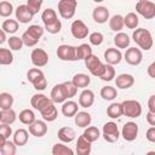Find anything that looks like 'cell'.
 I'll return each instance as SVG.
<instances>
[{
	"label": "cell",
	"mask_w": 155,
	"mask_h": 155,
	"mask_svg": "<svg viewBox=\"0 0 155 155\" xmlns=\"http://www.w3.org/2000/svg\"><path fill=\"white\" fill-rule=\"evenodd\" d=\"M132 39L137 44V46L144 51H149L154 44L151 33L145 28H137L136 30H133Z\"/></svg>",
	"instance_id": "obj_1"
},
{
	"label": "cell",
	"mask_w": 155,
	"mask_h": 155,
	"mask_svg": "<svg viewBox=\"0 0 155 155\" xmlns=\"http://www.w3.org/2000/svg\"><path fill=\"white\" fill-rule=\"evenodd\" d=\"M27 80L34 86L36 91H44L47 87V80L45 74L39 68H31L27 73Z\"/></svg>",
	"instance_id": "obj_2"
},
{
	"label": "cell",
	"mask_w": 155,
	"mask_h": 155,
	"mask_svg": "<svg viewBox=\"0 0 155 155\" xmlns=\"http://www.w3.org/2000/svg\"><path fill=\"white\" fill-rule=\"evenodd\" d=\"M85 65L86 68L88 69V71L93 75V76H97V78H101L103 74H104V70H105V64L94 54H91L90 57H87L85 61Z\"/></svg>",
	"instance_id": "obj_3"
},
{
	"label": "cell",
	"mask_w": 155,
	"mask_h": 155,
	"mask_svg": "<svg viewBox=\"0 0 155 155\" xmlns=\"http://www.w3.org/2000/svg\"><path fill=\"white\" fill-rule=\"evenodd\" d=\"M124 115L131 119H137L142 115V104L136 99H126L122 103Z\"/></svg>",
	"instance_id": "obj_4"
},
{
	"label": "cell",
	"mask_w": 155,
	"mask_h": 155,
	"mask_svg": "<svg viewBox=\"0 0 155 155\" xmlns=\"http://www.w3.org/2000/svg\"><path fill=\"white\" fill-rule=\"evenodd\" d=\"M102 137L108 143L117 142V139L120 137V131H119L116 122H114V121L105 122L103 125V128H102Z\"/></svg>",
	"instance_id": "obj_5"
},
{
	"label": "cell",
	"mask_w": 155,
	"mask_h": 155,
	"mask_svg": "<svg viewBox=\"0 0 155 155\" xmlns=\"http://www.w3.org/2000/svg\"><path fill=\"white\" fill-rule=\"evenodd\" d=\"M78 7L76 0H61L58 2V13L64 19H70L74 17Z\"/></svg>",
	"instance_id": "obj_6"
},
{
	"label": "cell",
	"mask_w": 155,
	"mask_h": 155,
	"mask_svg": "<svg viewBox=\"0 0 155 155\" xmlns=\"http://www.w3.org/2000/svg\"><path fill=\"white\" fill-rule=\"evenodd\" d=\"M136 11L145 19H153L155 17V2L149 0H139L136 4Z\"/></svg>",
	"instance_id": "obj_7"
},
{
	"label": "cell",
	"mask_w": 155,
	"mask_h": 155,
	"mask_svg": "<svg viewBox=\"0 0 155 155\" xmlns=\"http://www.w3.org/2000/svg\"><path fill=\"white\" fill-rule=\"evenodd\" d=\"M56 53L61 61H65V62L76 61V46H71V45H67V44L59 45Z\"/></svg>",
	"instance_id": "obj_8"
},
{
	"label": "cell",
	"mask_w": 155,
	"mask_h": 155,
	"mask_svg": "<svg viewBox=\"0 0 155 155\" xmlns=\"http://www.w3.org/2000/svg\"><path fill=\"white\" fill-rule=\"evenodd\" d=\"M70 33L75 39H85L90 34V30L84 21L75 19V21H73V23L70 25Z\"/></svg>",
	"instance_id": "obj_9"
},
{
	"label": "cell",
	"mask_w": 155,
	"mask_h": 155,
	"mask_svg": "<svg viewBox=\"0 0 155 155\" xmlns=\"http://www.w3.org/2000/svg\"><path fill=\"white\" fill-rule=\"evenodd\" d=\"M124 59L130 65H139L143 61V52L138 47H128L124 54Z\"/></svg>",
	"instance_id": "obj_10"
},
{
	"label": "cell",
	"mask_w": 155,
	"mask_h": 155,
	"mask_svg": "<svg viewBox=\"0 0 155 155\" xmlns=\"http://www.w3.org/2000/svg\"><path fill=\"white\" fill-rule=\"evenodd\" d=\"M50 98L53 101V103H64L69 99V96H68V92H67V88L64 86V84H57L52 87L51 90V94H50Z\"/></svg>",
	"instance_id": "obj_11"
},
{
	"label": "cell",
	"mask_w": 155,
	"mask_h": 155,
	"mask_svg": "<svg viewBox=\"0 0 155 155\" xmlns=\"http://www.w3.org/2000/svg\"><path fill=\"white\" fill-rule=\"evenodd\" d=\"M30 61L36 68H42L48 63V54L42 48H34L30 53Z\"/></svg>",
	"instance_id": "obj_12"
},
{
	"label": "cell",
	"mask_w": 155,
	"mask_h": 155,
	"mask_svg": "<svg viewBox=\"0 0 155 155\" xmlns=\"http://www.w3.org/2000/svg\"><path fill=\"white\" fill-rule=\"evenodd\" d=\"M138 125L133 121H128L122 126L121 136L126 142H133L138 137Z\"/></svg>",
	"instance_id": "obj_13"
},
{
	"label": "cell",
	"mask_w": 155,
	"mask_h": 155,
	"mask_svg": "<svg viewBox=\"0 0 155 155\" xmlns=\"http://www.w3.org/2000/svg\"><path fill=\"white\" fill-rule=\"evenodd\" d=\"M53 103V101L51 99V98H48L47 96H45V94H42V93H36V94H34L31 98H30V104H31V107L35 109V110H38L39 113L40 111H42L45 108H47L50 104H52Z\"/></svg>",
	"instance_id": "obj_14"
},
{
	"label": "cell",
	"mask_w": 155,
	"mask_h": 155,
	"mask_svg": "<svg viewBox=\"0 0 155 155\" xmlns=\"http://www.w3.org/2000/svg\"><path fill=\"white\" fill-rule=\"evenodd\" d=\"M103 57H104L105 63H107V64H110V65H113V67L116 65V64H119V63L122 61V53H121V51H120L119 48H116V47H109V48H107V50L104 51Z\"/></svg>",
	"instance_id": "obj_15"
},
{
	"label": "cell",
	"mask_w": 155,
	"mask_h": 155,
	"mask_svg": "<svg viewBox=\"0 0 155 155\" xmlns=\"http://www.w3.org/2000/svg\"><path fill=\"white\" fill-rule=\"evenodd\" d=\"M15 15H16V19H17L19 23H23V24L29 23V22L33 19V17H34V16L30 13V11L28 10L27 4L18 5L17 8L15 10Z\"/></svg>",
	"instance_id": "obj_16"
},
{
	"label": "cell",
	"mask_w": 155,
	"mask_h": 155,
	"mask_svg": "<svg viewBox=\"0 0 155 155\" xmlns=\"http://www.w3.org/2000/svg\"><path fill=\"white\" fill-rule=\"evenodd\" d=\"M29 133L36 138H41L47 133V125L46 121L36 120L34 124L29 126Z\"/></svg>",
	"instance_id": "obj_17"
},
{
	"label": "cell",
	"mask_w": 155,
	"mask_h": 155,
	"mask_svg": "<svg viewBox=\"0 0 155 155\" xmlns=\"http://www.w3.org/2000/svg\"><path fill=\"white\" fill-rule=\"evenodd\" d=\"M94 103V93L90 88L82 90V92L79 96V105L82 108H90Z\"/></svg>",
	"instance_id": "obj_18"
},
{
	"label": "cell",
	"mask_w": 155,
	"mask_h": 155,
	"mask_svg": "<svg viewBox=\"0 0 155 155\" xmlns=\"http://www.w3.org/2000/svg\"><path fill=\"white\" fill-rule=\"evenodd\" d=\"M79 103L71 101V99H68L67 102H64L62 104V108H61V111L64 116L67 117H74L78 113H79Z\"/></svg>",
	"instance_id": "obj_19"
},
{
	"label": "cell",
	"mask_w": 155,
	"mask_h": 155,
	"mask_svg": "<svg viewBox=\"0 0 155 155\" xmlns=\"http://www.w3.org/2000/svg\"><path fill=\"white\" fill-rule=\"evenodd\" d=\"M92 18L98 24L107 23V21L110 19L109 18V10L104 6H97L92 12Z\"/></svg>",
	"instance_id": "obj_20"
},
{
	"label": "cell",
	"mask_w": 155,
	"mask_h": 155,
	"mask_svg": "<svg viewBox=\"0 0 155 155\" xmlns=\"http://www.w3.org/2000/svg\"><path fill=\"white\" fill-rule=\"evenodd\" d=\"M115 84H116V87H119V88H121V90H127V88H130V87L133 86V84H134V78H133V75H131V74L124 73V74H120V75L116 76Z\"/></svg>",
	"instance_id": "obj_21"
},
{
	"label": "cell",
	"mask_w": 155,
	"mask_h": 155,
	"mask_svg": "<svg viewBox=\"0 0 155 155\" xmlns=\"http://www.w3.org/2000/svg\"><path fill=\"white\" fill-rule=\"evenodd\" d=\"M92 143H90L88 140L85 139V137L81 134L78 138L76 142V147H75V153L76 155H90L91 150H92Z\"/></svg>",
	"instance_id": "obj_22"
},
{
	"label": "cell",
	"mask_w": 155,
	"mask_h": 155,
	"mask_svg": "<svg viewBox=\"0 0 155 155\" xmlns=\"http://www.w3.org/2000/svg\"><path fill=\"white\" fill-rule=\"evenodd\" d=\"M57 136H58V139H59L62 143H71V142L75 139V137H76L74 128H71V127H69V126L61 127V128L58 130Z\"/></svg>",
	"instance_id": "obj_23"
},
{
	"label": "cell",
	"mask_w": 155,
	"mask_h": 155,
	"mask_svg": "<svg viewBox=\"0 0 155 155\" xmlns=\"http://www.w3.org/2000/svg\"><path fill=\"white\" fill-rule=\"evenodd\" d=\"M74 121H75V125L78 127L87 128L92 122V117H91V114L87 111H79L74 116Z\"/></svg>",
	"instance_id": "obj_24"
},
{
	"label": "cell",
	"mask_w": 155,
	"mask_h": 155,
	"mask_svg": "<svg viewBox=\"0 0 155 155\" xmlns=\"http://www.w3.org/2000/svg\"><path fill=\"white\" fill-rule=\"evenodd\" d=\"M71 81H73V84H74L78 88L85 90V88L88 87V85H90V82H91V78H90L87 74L78 73V74H75V75L73 76Z\"/></svg>",
	"instance_id": "obj_25"
},
{
	"label": "cell",
	"mask_w": 155,
	"mask_h": 155,
	"mask_svg": "<svg viewBox=\"0 0 155 155\" xmlns=\"http://www.w3.org/2000/svg\"><path fill=\"white\" fill-rule=\"evenodd\" d=\"M17 114L16 111L11 108V109H6V110H0V124L4 125H12L16 120H17Z\"/></svg>",
	"instance_id": "obj_26"
},
{
	"label": "cell",
	"mask_w": 155,
	"mask_h": 155,
	"mask_svg": "<svg viewBox=\"0 0 155 155\" xmlns=\"http://www.w3.org/2000/svg\"><path fill=\"white\" fill-rule=\"evenodd\" d=\"M40 114H41L44 121H47V122H52L58 117V110L54 107V103L50 104L47 108H45L42 111H40Z\"/></svg>",
	"instance_id": "obj_27"
},
{
	"label": "cell",
	"mask_w": 155,
	"mask_h": 155,
	"mask_svg": "<svg viewBox=\"0 0 155 155\" xmlns=\"http://www.w3.org/2000/svg\"><path fill=\"white\" fill-rule=\"evenodd\" d=\"M29 139V133L27 130L24 128H18L15 133H13V142L17 147H23L28 143Z\"/></svg>",
	"instance_id": "obj_28"
},
{
	"label": "cell",
	"mask_w": 155,
	"mask_h": 155,
	"mask_svg": "<svg viewBox=\"0 0 155 155\" xmlns=\"http://www.w3.org/2000/svg\"><path fill=\"white\" fill-rule=\"evenodd\" d=\"M124 27H125L124 16H121V15H114L109 19V28H110V30H113L115 33H121V30H122Z\"/></svg>",
	"instance_id": "obj_29"
},
{
	"label": "cell",
	"mask_w": 155,
	"mask_h": 155,
	"mask_svg": "<svg viewBox=\"0 0 155 155\" xmlns=\"http://www.w3.org/2000/svg\"><path fill=\"white\" fill-rule=\"evenodd\" d=\"M18 119H19V121H21L23 125H28V126H30L31 124H34V122L36 121L35 113H34L31 109H23V110L19 113Z\"/></svg>",
	"instance_id": "obj_30"
},
{
	"label": "cell",
	"mask_w": 155,
	"mask_h": 155,
	"mask_svg": "<svg viewBox=\"0 0 155 155\" xmlns=\"http://www.w3.org/2000/svg\"><path fill=\"white\" fill-rule=\"evenodd\" d=\"M41 21L44 22L45 25H50V24L57 22V21H58V17H57L56 10H53V8H51V7L44 10L42 13H41Z\"/></svg>",
	"instance_id": "obj_31"
},
{
	"label": "cell",
	"mask_w": 155,
	"mask_h": 155,
	"mask_svg": "<svg viewBox=\"0 0 155 155\" xmlns=\"http://www.w3.org/2000/svg\"><path fill=\"white\" fill-rule=\"evenodd\" d=\"M82 136L85 137L86 140H88L90 143H93V142L98 140L102 134H101V131H99L98 127H96V126H88V127L84 131Z\"/></svg>",
	"instance_id": "obj_32"
},
{
	"label": "cell",
	"mask_w": 155,
	"mask_h": 155,
	"mask_svg": "<svg viewBox=\"0 0 155 155\" xmlns=\"http://www.w3.org/2000/svg\"><path fill=\"white\" fill-rule=\"evenodd\" d=\"M107 115L110 119H119L124 115V110H122V104L121 103H111L108 108H107Z\"/></svg>",
	"instance_id": "obj_33"
},
{
	"label": "cell",
	"mask_w": 155,
	"mask_h": 155,
	"mask_svg": "<svg viewBox=\"0 0 155 155\" xmlns=\"http://www.w3.org/2000/svg\"><path fill=\"white\" fill-rule=\"evenodd\" d=\"M130 36L126 34V33H116V35L114 36V44L115 46L120 50V48H126L130 46Z\"/></svg>",
	"instance_id": "obj_34"
},
{
	"label": "cell",
	"mask_w": 155,
	"mask_h": 155,
	"mask_svg": "<svg viewBox=\"0 0 155 155\" xmlns=\"http://www.w3.org/2000/svg\"><path fill=\"white\" fill-rule=\"evenodd\" d=\"M92 53V48L88 44H81L76 46V61H85L87 57H90Z\"/></svg>",
	"instance_id": "obj_35"
},
{
	"label": "cell",
	"mask_w": 155,
	"mask_h": 155,
	"mask_svg": "<svg viewBox=\"0 0 155 155\" xmlns=\"http://www.w3.org/2000/svg\"><path fill=\"white\" fill-rule=\"evenodd\" d=\"M52 155H75V153L64 143H56L52 147Z\"/></svg>",
	"instance_id": "obj_36"
},
{
	"label": "cell",
	"mask_w": 155,
	"mask_h": 155,
	"mask_svg": "<svg viewBox=\"0 0 155 155\" xmlns=\"http://www.w3.org/2000/svg\"><path fill=\"white\" fill-rule=\"evenodd\" d=\"M18 27H19L18 21L17 19H11V18L5 19L2 22V24H1V29L6 34H15L18 30Z\"/></svg>",
	"instance_id": "obj_37"
},
{
	"label": "cell",
	"mask_w": 155,
	"mask_h": 155,
	"mask_svg": "<svg viewBox=\"0 0 155 155\" xmlns=\"http://www.w3.org/2000/svg\"><path fill=\"white\" fill-rule=\"evenodd\" d=\"M13 96L8 92H1L0 93V109L1 110H6V109H11L13 105Z\"/></svg>",
	"instance_id": "obj_38"
},
{
	"label": "cell",
	"mask_w": 155,
	"mask_h": 155,
	"mask_svg": "<svg viewBox=\"0 0 155 155\" xmlns=\"http://www.w3.org/2000/svg\"><path fill=\"white\" fill-rule=\"evenodd\" d=\"M124 22H125V25L128 28V29H137L138 28V24H139V18H138V15L134 13V12H128L125 17H124Z\"/></svg>",
	"instance_id": "obj_39"
},
{
	"label": "cell",
	"mask_w": 155,
	"mask_h": 155,
	"mask_svg": "<svg viewBox=\"0 0 155 155\" xmlns=\"http://www.w3.org/2000/svg\"><path fill=\"white\" fill-rule=\"evenodd\" d=\"M101 97L104 101H113L117 97V91L113 86H104L101 88Z\"/></svg>",
	"instance_id": "obj_40"
},
{
	"label": "cell",
	"mask_w": 155,
	"mask_h": 155,
	"mask_svg": "<svg viewBox=\"0 0 155 155\" xmlns=\"http://www.w3.org/2000/svg\"><path fill=\"white\" fill-rule=\"evenodd\" d=\"M13 62V54L12 51L8 48H0V64L1 65H10Z\"/></svg>",
	"instance_id": "obj_41"
},
{
	"label": "cell",
	"mask_w": 155,
	"mask_h": 155,
	"mask_svg": "<svg viewBox=\"0 0 155 155\" xmlns=\"http://www.w3.org/2000/svg\"><path fill=\"white\" fill-rule=\"evenodd\" d=\"M0 153L1 155H16L17 153V145L13 140H6L5 144L0 145Z\"/></svg>",
	"instance_id": "obj_42"
},
{
	"label": "cell",
	"mask_w": 155,
	"mask_h": 155,
	"mask_svg": "<svg viewBox=\"0 0 155 155\" xmlns=\"http://www.w3.org/2000/svg\"><path fill=\"white\" fill-rule=\"evenodd\" d=\"M28 34H30L33 38H35L36 40H40V38L44 35V31H45V28H42L41 25L39 24H31L25 30Z\"/></svg>",
	"instance_id": "obj_43"
},
{
	"label": "cell",
	"mask_w": 155,
	"mask_h": 155,
	"mask_svg": "<svg viewBox=\"0 0 155 155\" xmlns=\"http://www.w3.org/2000/svg\"><path fill=\"white\" fill-rule=\"evenodd\" d=\"M7 42H8V46H10V50L11 51H21L22 47H23V45H24L22 38L15 36V35L10 36L8 40H7Z\"/></svg>",
	"instance_id": "obj_44"
},
{
	"label": "cell",
	"mask_w": 155,
	"mask_h": 155,
	"mask_svg": "<svg viewBox=\"0 0 155 155\" xmlns=\"http://www.w3.org/2000/svg\"><path fill=\"white\" fill-rule=\"evenodd\" d=\"M13 12V6L10 1H1L0 2V16L4 18H7L12 15Z\"/></svg>",
	"instance_id": "obj_45"
},
{
	"label": "cell",
	"mask_w": 155,
	"mask_h": 155,
	"mask_svg": "<svg viewBox=\"0 0 155 155\" xmlns=\"http://www.w3.org/2000/svg\"><path fill=\"white\" fill-rule=\"evenodd\" d=\"M41 5H42V0H28V1H27L28 10L30 11V13H31L33 16H35V15L40 11Z\"/></svg>",
	"instance_id": "obj_46"
},
{
	"label": "cell",
	"mask_w": 155,
	"mask_h": 155,
	"mask_svg": "<svg viewBox=\"0 0 155 155\" xmlns=\"http://www.w3.org/2000/svg\"><path fill=\"white\" fill-rule=\"evenodd\" d=\"M88 40H90V44L91 45L99 46L104 41V35L102 33H99V31H93V33H91L88 35Z\"/></svg>",
	"instance_id": "obj_47"
},
{
	"label": "cell",
	"mask_w": 155,
	"mask_h": 155,
	"mask_svg": "<svg viewBox=\"0 0 155 155\" xmlns=\"http://www.w3.org/2000/svg\"><path fill=\"white\" fill-rule=\"evenodd\" d=\"M114 78H115V68H114L113 65L105 63V70H104V74H103L99 79L103 80V81H111Z\"/></svg>",
	"instance_id": "obj_48"
},
{
	"label": "cell",
	"mask_w": 155,
	"mask_h": 155,
	"mask_svg": "<svg viewBox=\"0 0 155 155\" xmlns=\"http://www.w3.org/2000/svg\"><path fill=\"white\" fill-rule=\"evenodd\" d=\"M22 40H23V44L25 45V46H28V47H33V46H35L38 42H39V40H36L35 38H33L30 34H28L27 31H24L23 34H22Z\"/></svg>",
	"instance_id": "obj_49"
},
{
	"label": "cell",
	"mask_w": 155,
	"mask_h": 155,
	"mask_svg": "<svg viewBox=\"0 0 155 155\" xmlns=\"http://www.w3.org/2000/svg\"><path fill=\"white\" fill-rule=\"evenodd\" d=\"M61 29H62V22L59 19L57 22L50 24V25H45V30L50 34H57L61 31Z\"/></svg>",
	"instance_id": "obj_50"
},
{
	"label": "cell",
	"mask_w": 155,
	"mask_h": 155,
	"mask_svg": "<svg viewBox=\"0 0 155 155\" xmlns=\"http://www.w3.org/2000/svg\"><path fill=\"white\" fill-rule=\"evenodd\" d=\"M63 84H64V86H65V88H67L69 99L73 98V97H75L76 93H78V87L73 84V81H65V82H63Z\"/></svg>",
	"instance_id": "obj_51"
},
{
	"label": "cell",
	"mask_w": 155,
	"mask_h": 155,
	"mask_svg": "<svg viewBox=\"0 0 155 155\" xmlns=\"http://www.w3.org/2000/svg\"><path fill=\"white\" fill-rule=\"evenodd\" d=\"M12 134V128L10 125H4V124H0V136L4 137L6 140H8L10 136Z\"/></svg>",
	"instance_id": "obj_52"
},
{
	"label": "cell",
	"mask_w": 155,
	"mask_h": 155,
	"mask_svg": "<svg viewBox=\"0 0 155 155\" xmlns=\"http://www.w3.org/2000/svg\"><path fill=\"white\" fill-rule=\"evenodd\" d=\"M145 138L151 142V143H155V127H149L147 130V133H145Z\"/></svg>",
	"instance_id": "obj_53"
},
{
	"label": "cell",
	"mask_w": 155,
	"mask_h": 155,
	"mask_svg": "<svg viewBox=\"0 0 155 155\" xmlns=\"http://www.w3.org/2000/svg\"><path fill=\"white\" fill-rule=\"evenodd\" d=\"M148 109L151 113H155V94H151L148 99Z\"/></svg>",
	"instance_id": "obj_54"
},
{
	"label": "cell",
	"mask_w": 155,
	"mask_h": 155,
	"mask_svg": "<svg viewBox=\"0 0 155 155\" xmlns=\"http://www.w3.org/2000/svg\"><path fill=\"white\" fill-rule=\"evenodd\" d=\"M147 122L150 125V126H153V127H155V113H151V111H148L147 113Z\"/></svg>",
	"instance_id": "obj_55"
},
{
	"label": "cell",
	"mask_w": 155,
	"mask_h": 155,
	"mask_svg": "<svg viewBox=\"0 0 155 155\" xmlns=\"http://www.w3.org/2000/svg\"><path fill=\"white\" fill-rule=\"evenodd\" d=\"M147 73H148V75H149L150 78L155 79V61H154V62H151V63L148 65Z\"/></svg>",
	"instance_id": "obj_56"
},
{
	"label": "cell",
	"mask_w": 155,
	"mask_h": 155,
	"mask_svg": "<svg viewBox=\"0 0 155 155\" xmlns=\"http://www.w3.org/2000/svg\"><path fill=\"white\" fill-rule=\"evenodd\" d=\"M5 41H6V33L2 29H0V44H4Z\"/></svg>",
	"instance_id": "obj_57"
},
{
	"label": "cell",
	"mask_w": 155,
	"mask_h": 155,
	"mask_svg": "<svg viewBox=\"0 0 155 155\" xmlns=\"http://www.w3.org/2000/svg\"><path fill=\"white\" fill-rule=\"evenodd\" d=\"M145 155H155V151H153V150H150V151H148Z\"/></svg>",
	"instance_id": "obj_58"
}]
</instances>
